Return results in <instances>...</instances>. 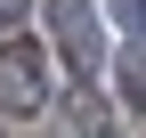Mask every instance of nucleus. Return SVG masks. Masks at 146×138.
<instances>
[{
	"label": "nucleus",
	"mask_w": 146,
	"mask_h": 138,
	"mask_svg": "<svg viewBox=\"0 0 146 138\" xmlns=\"http://www.w3.org/2000/svg\"><path fill=\"white\" fill-rule=\"evenodd\" d=\"M49 25H57V57H65V73H98L106 65V16H98V0H49Z\"/></svg>",
	"instance_id": "1"
},
{
	"label": "nucleus",
	"mask_w": 146,
	"mask_h": 138,
	"mask_svg": "<svg viewBox=\"0 0 146 138\" xmlns=\"http://www.w3.org/2000/svg\"><path fill=\"white\" fill-rule=\"evenodd\" d=\"M33 0H0V33H16V16H25Z\"/></svg>",
	"instance_id": "4"
},
{
	"label": "nucleus",
	"mask_w": 146,
	"mask_h": 138,
	"mask_svg": "<svg viewBox=\"0 0 146 138\" xmlns=\"http://www.w3.org/2000/svg\"><path fill=\"white\" fill-rule=\"evenodd\" d=\"M122 98L146 114V49H130V57H122Z\"/></svg>",
	"instance_id": "3"
},
{
	"label": "nucleus",
	"mask_w": 146,
	"mask_h": 138,
	"mask_svg": "<svg viewBox=\"0 0 146 138\" xmlns=\"http://www.w3.org/2000/svg\"><path fill=\"white\" fill-rule=\"evenodd\" d=\"M49 106V49L16 33L0 49V114H41Z\"/></svg>",
	"instance_id": "2"
}]
</instances>
